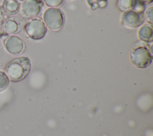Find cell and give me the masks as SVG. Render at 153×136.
I'll list each match as a JSON object with an SVG mask.
<instances>
[{
	"mask_svg": "<svg viewBox=\"0 0 153 136\" xmlns=\"http://www.w3.org/2000/svg\"><path fill=\"white\" fill-rule=\"evenodd\" d=\"M31 70L30 60L24 56L18 57L10 61L5 67V73L9 80L19 82L26 78Z\"/></svg>",
	"mask_w": 153,
	"mask_h": 136,
	"instance_id": "obj_1",
	"label": "cell"
},
{
	"mask_svg": "<svg viewBox=\"0 0 153 136\" xmlns=\"http://www.w3.org/2000/svg\"><path fill=\"white\" fill-rule=\"evenodd\" d=\"M129 57L131 63L140 69L148 67L152 63L153 58L149 45L140 40L131 46Z\"/></svg>",
	"mask_w": 153,
	"mask_h": 136,
	"instance_id": "obj_2",
	"label": "cell"
},
{
	"mask_svg": "<svg viewBox=\"0 0 153 136\" xmlns=\"http://www.w3.org/2000/svg\"><path fill=\"white\" fill-rule=\"evenodd\" d=\"M43 21L48 29L57 32L63 27L65 17L63 11L58 8H48L43 13Z\"/></svg>",
	"mask_w": 153,
	"mask_h": 136,
	"instance_id": "obj_3",
	"label": "cell"
},
{
	"mask_svg": "<svg viewBox=\"0 0 153 136\" xmlns=\"http://www.w3.org/2000/svg\"><path fill=\"white\" fill-rule=\"evenodd\" d=\"M23 29L26 35L33 40L43 38L47 30L43 20L38 17L29 19L25 23Z\"/></svg>",
	"mask_w": 153,
	"mask_h": 136,
	"instance_id": "obj_4",
	"label": "cell"
},
{
	"mask_svg": "<svg viewBox=\"0 0 153 136\" xmlns=\"http://www.w3.org/2000/svg\"><path fill=\"white\" fill-rule=\"evenodd\" d=\"M2 43L5 50L10 54H22L26 50V44L20 36L16 35H2Z\"/></svg>",
	"mask_w": 153,
	"mask_h": 136,
	"instance_id": "obj_5",
	"label": "cell"
},
{
	"mask_svg": "<svg viewBox=\"0 0 153 136\" xmlns=\"http://www.w3.org/2000/svg\"><path fill=\"white\" fill-rule=\"evenodd\" d=\"M42 0H25L20 5V13L24 19L29 20L38 17L44 8Z\"/></svg>",
	"mask_w": 153,
	"mask_h": 136,
	"instance_id": "obj_6",
	"label": "cell"
},
{
	"mask_svg": "<svg viewBox=\"0 0 153 136\" xmlns=\"http://www.w3.org/2000/svg\"><path fill=\"white\" fill-rule=\"evenodd\" d=\"M145 21L143 13L132 10L123 12L121 17V24L128 29H134L140 26Z\"/></svg>",
	"mask_w": 153,
	"mask_h": 136,
	"instance_id": "obj_7",
	"label": "cell"
},
{
	"mask_svg": "<svg viewBox=\"0 0 153 136\" xmlns=\"http://www.w3.org/2000/svg\"><path fill=\"white\" fill-rule=\"evenodd\" d=\"M23 20L17 17L9 16L4 19L2 23L4 33L6 35L19 33L24 27Z\"/></svg>",
	"mask_w": 153,
	"mask_h": 136,
	"instance_id": "obj_8",
	"label": "cell"
},
{
	"mask_svg": "<svg viewBox=\"0 0 153 136\" xmlns=\"http://www.w3.org/2000/svg\"><path fill=\"white\" fill-rule=\"evenodd\" d=\"M137 36L141 41L148 44L152 42L153 41L152 24L146 23L142 25L137 31Z\"/></svg>",
	"mask_w": 153,
	"mask_h": 136,
	"instance_id": "obj_9",
	"label": "cell"
},
{
	"mask_svg": "<svg viewBox=\"0 0 153 136\" xmlns=\"http://www.w3.org/2000/svg\"><path fill=\"white\" fill-rule=\"evenodd\" d=\"M20 5L18 0H3L1 6L5 14L13 16L19 12Z\"/></svg>",
	"mask_w": 153,
	"mask_h": 136,
	"instance_id": "obj_10",
	"label": "cell"
},
{
	"mask_svg": "<svg viewBox=\"0 0 153 136\" xmlns=\"http://www.w3.org/2000/svg\"><path fill=\"white\" fill-rule=\"evenodd\" d=\"M134 0H117L116 5L119 11L125 12L132 9Z\"/></svg>",
	"mask_w": 153,
	"mask_h": 136,
	"instance_id": "obj_11",
	"label": "cell"
},
{
	"mask_svg": "<svg viewBox=\"0 0 153 136\" xmlns=\"http://www.w3.org/2000/svg\"><path fill=\"white\" fill-rule=\"evenodd\" d=\"M87 2L91 10L103 9L108 5V0H87Z\"/></svg>",
	"mask_w": 153,
	"mask_h": 136,
	"instance_id": "obj_12",
	"label": "cell"
},
{
	"mask_svg": "<svg viewBox=\"0 0 153 136\" xmlns=\"http://www.w3.org/2000/svg\"><path fill=\"white\" fill-rule=\"evenodd\" d=\"M10 80L5 72L0 70V92L4 91L9 85Z\"/></svg>",
	"mask_w": 153,
	"mask_h": 136,
	"instance_id": "obj_13",
	"label": "cell"
},
{
	"mask_svg": "<svg viewBox=\"0 0 153 136\" xmlns=\"http://www.w3.org/2000/svg\"><path fill=\"white\" fill-rule=\"evenodd\" d=\"M144 17L145 20L147 21L148 23L152 24L153 23V7L151 6L148 7L146 10L144 11Z\"/></svg>",
	"mask_w": 153,
	"mask_h": 136,
	"instance_id": "obj_14",
	"label": "cell"
},
{
	"mask_svg": "<svg viewBox=\"0 0 153 136\" xmlns=\"http://www.w3.org/2000/svg\"><path fill=\"white\" fill-rule=\"evenodd\" d=\"M131 10L138 13H144L145 10V4L139 0H134V3Z\"/></svg>",
	"mask_w": 153,
	"mask_h": 136,
	"instance_id": "obj_15",
	"label": "cell"
},
{
	"mask_svg": "<svg viewBox=\"0 0 153 136\" xmlns=\"http://www.w3.org/2000/svg\"><path fill=\"white\" fill-rule=\"evenodd\" d=\"M42 1L50 8H57L62 5L64 0H42Z\"/></svg>",
	"mask_w": 153,
	"mask_h": 136,
	"instance_id": "obj_16",
	"label": "cell"
},
{
	"mask_svg": "<svg viewBox=\"0 0 153 136\" xmlns=\"http://www.w3.org/2000/svg\"><path fill=\"white\" fill-rule=\"evenodd\" d=\"M4 19H5V13L3 11L2 6L0 5V24L2 23Z\"/></svg>",
	"mask_w": 153,
	"mask_h": 136,
	"instance_id": "obj_17",
	"label": "cell"
},
{
	"mask_svg": "<svg viewBox=\"0 0 153 136\" xmlns=\"http://www.w3.org/2000/svg\"><path fill=\"white\" fill-rule=\"evenodd\" d=\"M140 1H141L142 2H143L144 4H149L152 2L153 0H139Z\"/></svg>",
	"mask_w": 153,
	"mask_h": 136,
	"instance_id": "obj_18",
	"label": "cell"
},
{
	"mask_svg": "<svg viewBox=\"0 0 153 136\" xmlns=\"http://www.w3.org/2000/svg\"><path fill=\"white\" fill-rule=\"evenodd\" d=\"M2 35H3V33H2V30H1V29L0 28V39H1V38H2Z\"/></svg>",
	"mask_w": 153,
	"mask_h": 136,
	"instance_id": "obj_19",
	"label": "cell"
},
{
	"mask_svg": "<svg viewBox=\"0 0 153 136\" xmlns=\"http://www.w3.org/2000/svg\"><path fill=\"white\" fill-rule=\"evenodd\" d=\"M19 1H25V0H18Z\"/></svg>",
	"mask_w": 153,
	"mask_h": 136,
	"instance_id": "obj_20",
	"label": "cell"
},
{
	"mask_svg": "<svg viewBox=\"0 0 153 136\" xmlns=\"http://www.w3.org/2000/svg\"><path fill=\"white\" fill-rule=\"evenodd\" d=\"M68 1H74V0H68Z\"/></svg>",
	"mask_w": 153,
	"mask_h": 136,
	"instance_id": "obj_21",
	"label": "cell"
},
{
	"mask_svg": "<svg viewBox=\"0 0 153 136\" xmlns=\"http://www.w3.org/2000/svg\"><path fill=\"white\" fill-rule=\"evenodd\" d=\"M0 66H1V64H0Z\"/></svg>",
	"mask_w": 153,
	"mask_h": 136,
	"instance_id": "obj_22",
	"label": "cell"
}]
</instances>
